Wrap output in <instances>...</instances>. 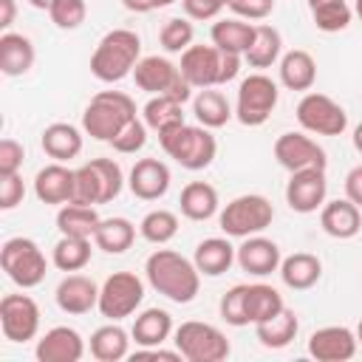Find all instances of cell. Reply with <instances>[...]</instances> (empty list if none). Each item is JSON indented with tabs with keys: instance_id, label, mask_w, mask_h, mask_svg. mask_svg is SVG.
I'll return each instance as SVG.
<instances>
[{
	"instance_id": "obj_27",
	"label": "cell",
	"mask_w": 362,
	"mask_h": 362,
	"mask_svg": "<svg viewBox=\"0 0 362 362\" xmlns=\"http://www.w3.org/2000/svg\"><path fill=\"white\" fill-rule=\"evenodd\" d=\"M277 272H280V277H283V283H286L288 288L305 291V288H311V286L320 280L322 263H320V257L311 255V252H294V255H288V257L280 260V269H277Z\"/></svg>"
},
{
	"instance_id": "obj_37",
	"label": "cell",
	"mask_w": 362,
	"mask_h": 362,
	"mask_svg": "<svg viewBox=\"0 0 362 362\" xmlns=\"http://www.w3.org/2000/svg\"><path fill=\"white\" fill-rule=\"evenodd\" d=\"M283 51V37L274 25H257L255 28V42L249 45V51L243 54V59L249 62V68H272L280 59Z\"/></svg>"
},
{
	"instance_id": "obj_26",
	"label": "cell",
	"mask_w": 362,
	"mask_h": 362,
	"mask_svg": "<svg viewBox=\"0 0 362 362\" xmlns=\"http://www.w3.org/2000/svg\"><path fill=\"white\" fill-rule=\"evenodd\" d=\"M235 255H238V249H235L226 238H206V240H201V243L195 246L192 260H195V266H198L201 274L218 277V274L229 272V266L238 260Z\"/></svg>"
},
{
	"instance_id": "obj_9",
	"label": "cell",
	"mask_w": 362,
	"mask_h": 362,
	"mask_svg": "<svg viewBox=\"0 0 362 362\" xmlns=\"http://www.w3.org/2000/svg\"><path fill=\"white\" fill-rule=\"evenodd\" d=\"M175 348L184 359L189 362H223L229 356V339L223 337L221 328L209 325V322H198V320H187L175 328L173 334Z\"/></svg>"
},
{
	"instance_id": "obj_51",
	"label": "cell",
	"mask_w": 362,
	"mask_h": 362,
	"mask_svg": "<svg viewBox=\"0 0 362 362\" xmlns=\"http://www.w3.org/2000/svg\"><path fill=\"white\" fill-rule=\"evenodd\" d=\"M345 198L354 201L362 209V164L348 170V175H345Z\"/></svg>"
},
{
	"instance_id": "obj_13",
	"label": "cell",
	"mask_w": 362,
	"mask_h": 362,
	"mask_svg": "<svg viewBox=\"0 0 362 362\" xmlns=\"http://www.w3.org/2000/svg\"><path fill=\"white\" fill-rule=\"evenodd\" d=\"M297 122L303 130L317 136H342L348 127V113L331 96L311 90L297 102Z\"/></svg>"
},
{
	"instance_id": "obj_31",
	"label": "cell",
	"mask_w": 362,
	"mask_h": 362,
	"mask_svg": "<svg viewBox=\"0 0 362 362\" xmlns=\"http://www.w3.org/2000/svg\"><path fill=\"white\" fill-rule=\"evenodd\" d=\"M90 356L99 362H119L130 356V337L122 325L110 322L90 334Z\"/></svg>"
},
{
	"instance_id": "obj_45",
	"label": "cell",
	"mask_w": 362,
	"mask_h": 362,
	"mask_svg": "<svg viewBox=\"0 0 362 362\" xmlns=\"http://www.w3.org/2000/svg\"><path fill=\"white\" fill-rule=\"evenodd\" d=\"M221 317H223L229 325H235V328L249 325V317H246V286H243V283L232 286V288L221 297Z\"/></svg>"
},
{
	"instance_id": "obj_42",
	"label": "cell",
	"mask_w": 362,
	"mask_h": 362,
	"mask_svg": "<svg viewBox=\"0 0 362 362\" xmlns=\"http://www.w3.org/2000/svg\"><path fill=\"white\" fill-rule=\"evenodd\" d=\"M139 232H141L144 240L161 246V243H167V240H173V238L178 235V218H175V212H170V209H153V212H147V215L141 218Z\"/></svg>"
},
{
	"instance_id": "obj_23",
	"label": "cell",
	"mask_w": 362,
	"mask_h": 362,
	"mask_svg": "<svg viewBox=\"0 0 362 362\" xmlns=\"http://www.w3.org/2000/svg\"><path fill=\"white\" fill-rule=\"evenodd\" d=\"M320 226L325 229V235L339 238V240H348V238H354L362 229V212H359V206L354 201L337 198V201H328L322 206Z\"/></svg>"
},
{
	"instance_id": "obj_28",
	"label": "cell",
	"mask_w": 362,
	"mask_h": 362,
	"mask_svg": "<svg viewBox=\"0 0 362 362\" xmlns=\"http://www.w3.org/2000/svg\"><path fill=\"white\" fill-rule=\"evenodd\" d=\"M280 82L288 90H311L317 82V62L308 51L294 48L280 57Z\"/></svg>"
},
{
	"instance_id": "obj_10",
	"label": "cell",
	"mask_w": 362,
	"mask_h": 362,
	"mask_svg": "<svg viewBox=\"0 0 362 362\" xmlns=\"http://www.w3.org/2000/svg\"><path fill=\"white\" fill-rule=\"evenodd\" d=\"M0 266L20 288H34L45 280V255L31 238H8L0 249Z\"/></svg>"
},
{
	"instance_id": "obj_49",
	"label": "cell",
	"mask_w": 362,
	"mask_h": 362,
	"mask_svg": "<svg viewBox=\"0 0 362 362\" xmlns=\"http://www.w3.org/2000/svg\"><path fill=\"white\" fill-rule=\"evenodd\" d=\"M229 8L243 20H263L272 14L274 0H229Z\"/></svg>"
},
{
	"instance_id": "obj_50",
	"label": "cell",
	"mask_w": 362,
	"mask_h": 362,
	"mask_svg": "<svg viewBox=\"0 0 362 362\" xmlns=\"http://www.w3.org/2000/svg\"><path fill=\"white\" fill-rule=\"evenodd\" d=\"M181 6H184L189 20H212L223 8L218 0H181Z\"/></svg>"
},
{
	"instance_id": "obj_14",
	"label": "cell",
	"mask_w": 362,
	"mask_h": 362,
	"mask_svg": "<svg viewBox=\"0 0 362 362\" xmlns=\"http://www.w3.org/2000/svg\"><path fill=\"white\" fill-rule=\"evenodd\" d=\"M0 325L8 342H28L40 331V305L28 294H6L0 300Z\"/></svg>"
},
{
	"instance_id": "obj_17",
	"label": "cell",
	"mask_w": 362,
	"mask_h": 362,
	"mask_svg": "<svg viewBox=\"0 0 362 362\" xmlns=\"http://www.w3.org/2000/svg\"><path fill=\"white\" fill-rule=\"evenodd\" d=\"M359 339L348 325H325L308 337V354L317 362H348L356 356Z\"/></svg>"
},
{
	"instance_id": "obj_54",
	"label": "cell",
	"mask_w": 362,
	"mask_h": 362,
	"mask_svg": "<svg viewBox=\"0 0 362 362\" xmlns=\"http://www.w3.org/2000/svg\"><path fill=\"white\" fill-rule=\"evenodd\" d=\"M354 147H356V153H362V122L354 127Z\"/></svg>"
},
{
	"instance_id": "obj_19",
	"label": "cell",
	"mask_w": 362,
	"mask_h": 362,
	"mask_svg": "<svg viewBox=\"0 0 362 362\" xmlns=\"http://www.w3.org/2000/svg\"><path fill=\"white\" fill-rule=\"evenodd\" d=\"M34 356L40 362H79L85 356V339L76 328L54 325L42 334V339L34 348Z\"/></svg>"
},
{
	"instance_id": "obj_22",
	"label": "cell",
	"mask_w": 362,
	"mask_h": 362,
	"mask_svg": "<svg viewBox=\"0 0 362 362\" xmlns=\"http://www.w3.org/2000/svg\"><path fill=\"white\" fill-rule=\"evenodd\" d=\"M54 297L65 314H88L90 308H99V286L85 274H68L59 280Z\"/></svg>"
},
{
	"instance_id": "obj_24",
	"label": "cell",
	"mask_w": 362,
	"mask_h": 362,
	"mask_svg": "<svg viewBox=\"0 0 362 362\" xmlns=\"http://www.w3.org/2000/svg\"><path fill=\"white\" fill-rule=\"evenodd\" d=\"M34 45L25 34L3 31L0 34V71L6 76H23L34 65Z\"/></svg>"
},
{
	"instance_id": "obj_7",
	"label": "cell",
	"mask_w": 362,
	"mask_h": 362,
	"mask_svg": "<svg viewBox=\"0 0 362 362\" xmlns=\"http://www.w3.org/2000/svg\"><path fill=\"white\" fill-rule=\"evenodd\" d=\"M133 79L141 90L153 93V96H170L175 102H189L192 96V85L181 76L178 65H173L167 57H141L133 68Z\"/></svg>"
},
{
	"instance_id": "obj_38",
	"label": "cell",
	"mask_w": 362,
	"mask_h": 362,
	"mask_svg": "<svg viewBox=\"0 0 362 362\" xmlns=\"http://www.w3.org/2000/svg\"><path fill=\"white\" fill-rule=\"evenodd\" d=\"M297 328H300V320L291 308H283L280 314H274L272 320L266 322H257L255 325V334L260 339L263 348H286L294 337H297Z\"/></svg>"
},
{
	"instance_id": "obj_47",
	"label": "cell",
	"mask_w": 362,
	"mask_h": 362,
	"mask_svg": "<svg viewBox=\"0 0 362 362\" xmlns=\"http://www.w3.org/2000/svg\"><path fill=\"white\" fill-rule=\"evenodd\" d=\"M23 195H25V184L20 173L0 175V209H14L17 204H23Z\"/></svg>"
},
{
	"instance_id": "obj_4",
	"label": "cell",
	"mask_w": 362,
	"mask_h": 362,
	"mask_svg": "<svg viewBox=\"0 0 362 362\" xmlns=\"http://www.w3.org/2000/svg\"><path fill=\"white\" fill-rule=\"evenodd\" d=\"M158 144L184 170H204V167L212 164V158L218 153V141L209 133V127H204V124H187V122L161 130L158 133Z\"/></svg>"
},
{
	"instance_id": "obj_3",
	"label": "cell",
	"mask_w": 362,
	"mask_h": 362,
	"mask_svg": "<svg viewBox=\"0 0 362 362\" xmlns=\"http://www.w3.org/2000/svg\"><path fill=\"white\" fill-rule=\"evenodd\" d=\"M139 54H141L139 34L130 28H113L99 40L90 57V74L99 82H119L127 74H133Z\"/></svg>"
},
{
	"instance_id": "obj_39",
	"label": "cell",
	"mask_w": 362,
	"mask_h": 362,
	"mask_svg": "<svg viewBox=\"0 0 362 362\" xmlns=\"http://www.w3.org/2000/svg\"><path fill=\"white\" fill-rule=\"evenodd\" d=\"M90 238H74V235H62L51 252V260L59 272H79L90 263Z\"/></svg>"
},
{
	"instance_id": "obj_40",
	"label": "cell",
	"mask_w": 362,
	"mask_h": 362,
	"mask_svg": "<svg viewBox=\"0 0 362 362\" xmlns=\"http://www.w3.org/2000/svg\"><path fill=\"white\" fill-rule=\"evenodd\" d=\"M308 8H311V17H314V25L325 34L348 28V23L354 17L348 0H308Z\"/></svg>"
},
{
	"instance_id": "obj_6",
	"label": "cell",
	"mask_w": 362,
	"mask_h": 362,
	"mask_svg": "<svg viewBox=\"0 0 362 362\" xmlns=\"http://www.w3.org/2000/svg\"><path fill=\"white\" fill-rule=\"evenodd\" d=\"M122 187H124L122 167L113 158H93L76 170L74 204H88V206L110 204L113 198H119Z\"/></svg>"
},
{
	"instance_id": "obj_5",
	"label": "cell",
	"mask_w": 362,
	"mask_h": 362,
	"mask_svg": "<svg viewBox=\"0 0 362 362\" xmlns=\"http://www.w3.org/2000/svg\"><path fill=\"white\" fill-rule=\"evenodd\" d=\"M133 119H136V102L127 93L99 90L82 113V130L96 141H113L122 133V127Z\"/></svg>"
},
{
	"instance_id": "obj_44",
	"label": "cell",
	"mask_w": 362,
	"mask_h": 362,
	"mask_svg": "<svg viewBox=\"0 0 362 362\" xmlns=\"http://www.w3.org/2000/svg\"><path fill=\"white\" fill-rule=\"evenodd\" d=\"M51 14V23L62 31H71V28H79L85 23V14H88V6L85 0H54V6L48 8Z\"/></svg>"
},
{
	"instance_id": "obj_12",
	"label": "cell",
	"mask_w": 362,
	"mask_h": 362,
	"mask_svg": "<svg viewBox=\"0 0 362 362\" xmlns=\"http://www.w3.org/2000/svg\"><path fill=\"white\" fill-rule=\"evenodd\" d=\"M144 300V283L133 272H113L99 288V311L110 322L130 317Z\"/></svg>"
},
{
	"instance_id": "obj_30",
	"label": "cell",
	"mask_w": 362,
	"mask_h": 362,
	"mask_svg": "<svg viewBox=\"0 0 362 362\" xmlns=\"http://www.w3.org/2000/svg\"><path fill=\"white\" fill-rule=\"evenodd\" d=\"M170 334H173V317H170V311H164V308H144V311L136 317L133 331H130V337H133L136 345H141V348L161 345V342H167Z\"/></svg>"
},
{
	"instance_id": "obj_56",
	"label": "cell",
	"mask_w": 362,
	"mask_h": 362,
	"mask_svg": "<svg viewBox=\"0 0 362 362\" xmlns=\"http://www.w3.org/2000/svg\"><path fill=\"white\" fill-rule=\"evenodd\" d=\"M354 11H356V17L362 20V0H356V6H354Z\"/></svg>"
},
{
	"instance_id": "obj_15",
	"label": "cell",
	"mask_w": 362,
	"mask_h": 362,
	"mask_svg": "<svg viewBox=\"0 0 362 362\" xmlns=\"http://www.w3.org/2000/svg\"><path fill=\"white\" fill-rule=\"evenodd\" d=\"M274 158L288 173L308 170V167L325 170V164H328L325 150L314 139H308L305 133H283V136H277V141H274Z\"/></svg>"
},
{
	"instance_id": "obj_53",
	"label": "cell",
	"mask_w": 362,
	"mask_h": 362,
	"mask_svg": "<svg viewBox=\"0 0 362 362\" xmlns=\"http://www.w3.org/2000/svg\"><path fill=\"white\" fill-rule=\"evenodd\" d=\"M14 14H17L14 0H0V28H8L14 23Z\"/></svg>"
},
{
	"instance_id": "obj_1",
	"label": "cell",
	"mask_w": 362,
	"mask_h": 362,
	"mask_svg": "<svg viewBox=\"0 0 362 362\" xmlns=\"http://www.w3.org/2000/svg\"><path fill=\"white\" fill-rule=\"evenodd\" d=\"M144 274L147 283L173 303H192L201 288V272L195 260H187L173 249H156L144 263Z\"/></svg>"
},
{
	"instance_id": "obj_8",
	"label": "cell",
	"mask_w": 362,
	"mask_h": 362,
	"mask_svg": "<svg viewBox=\"0 0 362 362\" xmlns=\"http://www.w3.org/2000/svg\"><path fill=\"white\" fill-rule=\"evenodd\" d=\"M272 221H274V206H272V201H269L266 195H255V192L232 198V201L223 206L221 218H218L221 229H223L229 238H249V235H257V232H263L266 226H272Z\"/></svg>"
},
{
	"instance_id": "obj_11",
	"label": "cell",
	"mask_w": 362,
	"mask_h": 362,
	"mask_svg": "<svg viewBox=\"0 0 362 362\" xmlns=\"http://www.w3.org/2000/svg\"><path fill=\"white\" fill-rule=\"evenodd\" d=\"M277 82L266 74H249L240 88H238V102H235V116L240 124L246 127H257L263 124L272 110L277 107Z\"/></svg>"
},
{
	"instance_id": "obj_55",
	"label": "cell",
	"mask_w": 362,
	"mask_h": 362,
	"mask_svg": "<svg viewBox=\"0 0 362 362\" xmlns=\"http://www.w3.org/2000/svg\"><path fill=\"white\" fill-rule=\"evenodd\" d=\"M28 3H31L34 8H45V11H48V8L54 6V0H28Z\"/></svg>"
},
{
	"instance_id": "obj_32",
	"label": "cell",
	"mask_w": 362,
	"mask_h": 362,
	"mask_svg": "<svg viewBox=\"0 0 362 362\" xmlns=\"http://www.w3.org/2000/svg\"><path fill=\"white\" fill-rule=\"evenodd\" d=\"M133 240H136V226L127 218H102L93 232V243L107 255L127 252L133 246Z\"/></svg>"
},
{
	"instance_id": "obj_48",
	"label": "cell",
	"mask_w": 362,
	"mask_h": 362,
	"mask_svg": "<svg viewBox=\"0 0 362 362\" xmlns=\"http://www.w3.org/2000/svg\"><path fill=\"white\" fill-rule=\"evenodd\" d=\"M23 158H25V150H23V144L17 139H3L0 141V175L20 173Z\"/></svg>"
},
{
	"instance_id": "obj_2",
	"label": "cell",
	"mask_w": 362,
	"mask_h": 362,
	"mask_svg": "<svg viewBox=\"0 0 362 362\" xmlns=\"http://www.w3.org/2000/svg\"><path fill=\"white\" fill-rule=\"evenodd\" d=\"M181 76L192 85V88H215V85H226L238 76L240 71V54L232 51H221L218 45H189L181 54V65H178Z\"/></svg>"
},
{
	"instance_id": "obj_36",
	"label": "cell",
	"mask_w": 362,
	"mask_h": 362,
	"mask_svg": "<svg viewBox=\"0 0 362 362\" xmlns=\"http://www.w3.org/2000/svg\"><path fill=\"white\" fill-rule=\"evenodd\" d=\"M99 212L88 204H62V209L57 212V229L62 235H74V238H93L96 226H99Z\"/></svg>"
},
{
	"instance_id": "obj_21",
	"label": "cell",
	"mask_w": 362,
	"mask_h": 362,
	"mask_svg": "<svg viewBox=\"0 0 362 362\" xmlns=\"http://www.w3.org/2000/svg\"><path fill=\"white\" fill-rule=\"evenodd\" d=\"M130 192L141 201H158L170 189V167L158 158H139L130 170Z\"/></svg>"
},
{
	"instance_id": "obj_35",
	"label": "cell",
	"mask_w": 362,
	"mask_h": 362,
	"mask_svg": "<svg viewBox=\"0 0 362 362\" xmlns=\"http://www.w3.org/2000/svg\"><path fill=\"white\" fill-rule=\"evenodd\" d=\"M283 308H286L283 294H280L274 286H266V283H252V286H246V317H249L252 325L272 320V317L280 314Z\"/></svg>"
},
{
	"instance_id": "obj_29",
	"label": "cell",
	"mask_w": 362,
	"mask_h": 362,
	"mask_svg": "<svg viewBox=\"0 0 362 362\" xmlns=\"http://www.w3.org/2000/svg\"><path fill=\"white\" fill-rule=\"evenodd\" d=\"M181 215L189 221H209L218 212V189L206 181H189L181 189Z\"/></svg>"
},
{
	"instance_id": "obj_52",
	"label": "cell",
	"mask_w": 362,
	"mask_h": 362,
	"mask_svg": "<svg viewBox=\"0 0 362 362\" xmlns=\"http://www.w3.org/2000/svg\"><path fill=\"white\" fill-rule=\"evenodd\" d=\"M122 3H124L127 11L144 14V11H153V8H164V6H170V3H175V0H122Z\"/></svg>"
},
{
	"instance_id": "obj_43",
	"label": "cell",
	"mask_w": 362,
	"mask_h": 362,
	"mask_svg": "<svg viewBox=\"0 0 362 362\" xmlns=\"http://www.w3.org/2000/svg\"><path fill=\"white\" fill-rule=\"evenodd\" d=\"M192 37H195V28L187 17H170L158 31L161 48L170 54H184L192 45Z\"/></svg>"
},
{
	"instance_id": "obj_41",
	"label": "cell",
	"mask_w": 362,
	"mask_h": 362,
	"mask_svg": "<svg viewBox=\"0 0 362 362\" xmlns=\"http://www.w3.org/2000/svg\"><path fill=\"white\" fill-rule=\"evenodd\" d=\"M181 107L184 105L175 102V99H170V96H153L144 105V110H141L144 113V124L150 130H156V133H161L167 127H175V124L184 122V110Z\"/></svg>"
},
{
	"instance_id": "obj_57",
	"label": "cell",
	"mask_w": 362,
	"mask_h": 362,
	"mask_svg": "<svg viewBox=\"0 0 362 362\" xmlns=\"http://www.w3.org/2000/svg\"><path fill=\"white\" fill-rule=\"evenodd\" d=\"M356 339H359V345H362V320H359V325H356Z\"/></svg>"
},
{
	"instance_id": "obj_20",
	"label": "cell",
	"mask_w": 362,
	"mask_h": 362,
	"mask_svg": "<svg viewBox=\"0 0 362 362\" xmlns=\"http://www.w3.org/2000/svg\"><path fill=\"white\" fill-rule=\"evenodd\" d=\"M238 266L255 277H266L272 272L280 269V246L269 238H260V235H249L243 238V243L238 246Z\"/></svg>"
},
{
	"instance_id": "obj_46",
	"label": "cell",
	"mask_w": 362,
	"mask_h": 362,
	"mask_svg": "<svg viewBox=\"0 0 362 362\" xmlns=\"http://www.w3.org/2000/svg\"><path fill=\"white\" fill-rule=\"evenodd\" d=\"M110 144H113V150H119V153H136V150H141V147L147 144V124L139 122V116H136L133 122H127V124L122 127V133H119Z\"/></svg>"
},
{
	"instance_id": "obj_33",
	"label": "cell",
	"mask_w": 362,
	"mask_h": 362,
	"mask_svg": "<svg viewBox=\"0 0 362 362\" xmlns=\"http://www.w3.org/2000/svg\"><path fill=\"white\" fill-rule=\"evenodd\" d=\"M255 28L252 23H243V20H218L212 25V45H218L221 51H232V54H246L249 45L255 42Z\"/></svg>"
},
{
	"instance_id": "obj_18",
	"label": "cell",
	"mask_w": 362,
	"mask_h": 362,
	"mask_svg": "<svg viewBox=\"0 0 362 362\" xmlns=\"http://www.w3.org/2000/svg\"><path fill=\"white\" fill-rule=\"evenodd\" d=\"M34 195L48 206L71 204L76 195V170H68L62 161L42 167L34 175Z\"/></svg>"
},
{
	"instance_id": "obj_16",
	"label": "cell",
	"mask_w": 362,
	"mask_h": 362,
	"mask_svg": "<svg viewBox=\"0 0 362 362\" xmlns=\"http://www.w3.org/2000/svg\"><path fill=\"white\" fill-rule=\"evenodd\" d=\"M325 195H328V181H325V170L320 167L297 170L286 184V204L303 215L317 212L325 204Z\"/></svg>"
},
{
	"instance_id": "obj_34",
	"label": "cell",
	"mask_w": 362,
	"mask_h": 362,
	"mask_svg": "<svg viewBox=\"0 0 362 362\" xmlns=\"http://www.w3.org/2000/svg\"><path fill=\"white\" fill-rule=\"evenodd\" d=\"M192 113H195L198 124L215 130V127H223L232 119V105H229V99L221 90L201 88L198 96L192 99Z\"/></svg>"
},
{
	"instance_id": "obj_25",
	"label": "cell",
	"mask_w": 362,
	"mask_h": 362,
	"mask_svg": "<svg viewBox=\"0 0 362 362\" xmlns=\"http://www.w3.org/2000/svg\"><path fill=\"white\" fill-rule=\"evenodd\" d=\"M40 144H42L45 156H51L54 161H68L82 153V133H79V127H74L68 122H54L42 130Z\"/></svg>"
}]
</instances>
